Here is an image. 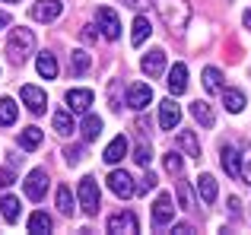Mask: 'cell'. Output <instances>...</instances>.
<instances>
[{
	"instance_id": "cell-1",
	"label": "cell",
	"mask_w": 251,
	"mask_h": 235,
	"mask_svg": "<svg viewBox=\"0 0 251 235\" xmlns=\"http://www.w3.org/2000/svg\"><path fill=\"white\" fill-rule=\"evenodd\" d=\"M156 10H159L162 23L169 25L172 32H181L191 19V3L188 0H156Z\"/></svg>"
},
{
	"instance_id": "cell-2",
	"label": "cell",
	"mask_w": 251,
	"mask_h": 235,
	"mask_svg": "<svg viewBox=\"0 0 251 235\" xmlns=\"http://www.w3.org/2000/svg\"><path fill=\"white\" fill-rule=\"evenodd\" d=\"M35 51V35L32 29H13L10 32V42H6V54H10L13 64H25Z\"/></svg>"
},
{
	"instance_id": "cell-3",
	"label": "cell",
	"mask_w": 251,
	"mask_h": 235,
	"mask_svg": "<svg viewBox=\"0 0 251 235\" xmlns=\"http://www.w3.org/2000/svg\"><path fill=\"white\" fill-rule=\"evenodd\" d=\"M76 197H80V207H83V213L86 216H96L99 213V185H96V178H80V185H76Z\"/></svg>"
},
{
	"instance_id": "cell-4",
	"label": "cell",
	"mask_w": 251,
	"mask_h": 235,
	"mask_svg": "<svg viewBox=\"0 0 251 235\" xmlns=\"http://www.w3.org/2000/svg\"><path fill=\"white\" fill-rule=\"evenodd\" d=\"M108 188H111V194L115 197H134L137 194V185H134V178H130L127 172H111L108 175Z\"/></svg>"
},
{
	"instance_id": "cell-5",
	"label": "cell",
	"mask_w": 251,
	"mask_h": 235,
	"mask_svg": "<svg viewBox=\"0 0 251 235\" xmlns=\"http://www.w3.org/2000/svg\"><path fill=\"white\" fill-rule=\"evenodd\" d=\"M61 10H64L61 0H38V3H32V19L35 23H54L61 16Z\"/></svg>"
},
{
	"instance_id": "cell-6",
	"label": "cell",
	"mask_w": 251,
	"mask_h": 235,
	"mask_svg": "<svg viewBox=\"0 0 251 235\" xmlns=\"http://www.w3.org/2000/svg\"><path fill=\"white\" fill-rule=\"evenodd\" d=\"M45 191H48V172H45V168H32L29 178H25V194H29V200H42Z\"/></svg>"
},
{
	"instance_id": "cell-7",
	"label": "cell",
	"mask_w": 251,
	"mask_h": 235,
	"mask_svg": "<svg viewBox=\"0 0 251 235\" xmlns=\"http://www.w3.org/2000/svg\"><path fill=\"white\" fill-rule=\"evenodd\" d=\"M150 102H153V86H147V83H134V86L127 89V105L134 108V112H143Z\"/></svg>"
},
{
	"instance_id": "cell-8",
	"label": "cell",
	"mask_w": 251,
	"mask_h": 235,
	"mask_svg": "<svg viewBox=\"0 0 251 235\" xmlns=\"http://www.w3.org/2000/svg\"><path fill=\"white\" fill-rule=\"evenodd\" d=\"M99 25H102V35L111 42L121 35V23H118V13L111 6H99Z\"/></svg>"
},
{
	"instance_id": "cell-9",
	"label": "cell",
	"mask_w": 251,
	"mask_h": 235,
	"mask_svg": "<svg viewBox=\"0 0 251 235\" xmlns=\"http://www.w3.org/2000/svg\"><path fill=\"white\" fill-rule=\"evenodd\" d=\"M108 232L111 235H134L137 232V216L134 213H115V216H108Z\"/></svg>"
},
{
	"instance_id": "cell-10",
	"label": "cell",
	"mask_w": 251,
	"mask_h": 235,
	"mask_svg": "<svg viewBox=\"0 0 251 235\" xmlns=\"http://www.w3.org/2000/svg\"><path fill=\"white\" fill-rule=\"evenodd\" d=\"M92 99H96L92 89H70V93H67V108L74 115H86L89 105H92Z\"/></svg>"
},
{
	"instance_id": "cell-11",
	"label": "cell",
	"mask_w": 251,
	"mask_h": 235,
	"mask_svg": "<svg viewBox=\"0 0 251 235\" xmlns=\"http://www.w3.org/2000/svg\"><path fill=\"white\" fill-rule=\"evenodd\" d=\"M23 102L29 105L32 115H42L45 108H48V95H45L38 86H23Z\"/></svg>"
},
{
	"instance_id": "cell-12",
	"label": "cell",
	"mask_w": 251,
	"mask_h": 235,
	"mask_svg": "<svg viewBox=\"0 0 251 235\" xmlns=\"http://www.w3.org/2000/svg\"><path fill=\"white\" fill-rule=\"evenodd\" d=\"M159 121L166 130H175L178 121H181V108L175 105V99H162L159 102Z\"/></svg>"
},
{
	"instance_id": "cell-13",
	"label": "cell",
	"mask_w": 251,
	"mask_h": 235,
	"mask_svg": "<svg viewBox=\"0 0 251 235\" xmlns=\"http://www.w3.org/2000/svg\"><path fill=\"white\" fill-rule=\"evenodd\" d=\"M166 86H169V93H172V95H181L184 89H188V67H184V64H175V67L169 70Z\"/></svg>"
},
{
	"instance_id": "cell-14",
	"label": "cell",
	"mask_w": 251,
	"mask_h": 235,
	"mask_svg": "<svg viewBox=\"0 0 251 235\" xmlns=\"http://www.w3.org/2000/svg\"><path fill=\"white\" fill-rule=\"evenodd\" d=\"M124 156H127V137H115V140L108 143V146H105V153H102V159L108 162V165H118V162L124 159Z\"/></svg>"
},
{
	"instance_id": "cell-15",
	"label": "cell",
	"mask_w": 251,
	"mask_h": 235,
	"mask_svg": "<svg viewBox=\"0 0 251 235\" xmlns=\"http://www.w3.org/2000/svg\"><path fill=\"white\" fill-rule=\"evenodd\" d=\"M172 216H175L172 197H169V194H159V200H156V207H153V226H166Z\"/></svg>"
},
{
	"instance_id": "cell-16",
	"label": "cell",
	"mask_w": 251,
	"mask_h": 235,
	"mask_svg": "<svg viewBox=\"0 0 251 235\" xmlns=\"http://www.w3.org/2000/svg\"><path fill=\"white\" fill-rule=\"evenodd\" d=\"M140 67H143V73H150V76H159V73H162V67H166V51L153 48V51H150V54L140 61Z\"/></svg>"
},
{
	"instance_id": "cell-17",
	"label": "cell",
	"mask_w": 251,
	"mask_h": 235,
	"mask_svg": "<svg viewBox=\"0 0 251 235\" xmlns=\"http://www.w3.org/2000/svg\"><path fill=\"white\" fill-rule=\"evenodd\" d=\"M178 146L184 149V153L191 156V159H201V143H197V137H194V130H181V134H178Z\"/></svg>"
},
{
	"instance_id": "cell-18",
	"label": "cell",
	"mask_w": 251,
	"mask_h": 235,
	"mask_svg": "<svg viewBox=\"0 0 251 235\" xmlns=\"http://www.w3.org/2000/svg\"><path fill=\"white\" fill-rule=\"evenodd\" d=\"M197 194L203 197V204L216 200V178L213 175H197Z\"/></svg>"
},
{
	"instance_id": "cell-19",
	"label": "cell",
	"mask_w": 251,
	"mask_h": 235,
	"mask_svg": "<svg viewBox=\"0 0 251 235\" xmlns=\"http://www.w3.org/2000/svg\"><path fill=\"white\" fill-rule=\"evenodd\" d=\"M35 67H38V76H45V80H54L57 76V61H54V54H48V51L38 54Z\"/></svg>"
},
{
	"instance_id": "cell-20",
	"label": "cell",
	"mask_w": 251,
	"mask_h": 235,
	"mask_svg": "<svg viewBox=\"0 0 251 235\" xmlns=\"http://www.w3.org/2000/svg\"><path fill=\"white\" fill-rule=\"evenodd\" d=\"M80 130H83V140H86V143H92L99 134H102V118L86 112V118H83V127H80Z\"/></svg>"
},
{
	"instance_id": "cell-21",
	"label": "cell",
	"mask_w": 251,
	"mask_h": 235,
	"mask_svg": "<svg viewBox=\"0 0 251 235\" xmlns=\"http://www.w3.org/2000/svg\"><path fill=\"white\" fill-rule=\"evenodd\" d=\"M223 168L229 172V178H242V168H239V153L232 146H223Z\"/></svg>"
},
{
	"instance_id": "cell-22",
	"label": "cell",
	"mask_w": 251,
	"mask_h": 235,
	"mask_svg": "<svg viewBox=\"0 0 251 235\" xmlns=\"http://www.w3.org/2000/svg\"><path fill=\"white\" fill-rule=\"evenodd\" d=\"M153 32V25H150L147 16H137L134 19V35H130V42H134V48H140L143 42H147V35Z\"/></svg>"
},
{
	"instance_id": "cell-23",
	"label": "cell",
	"mask_w": 251,
	"mask_h": 235,
	"mask_svg": "<svg viewBox=\"0 0 251 235\" xmlns=\"http://www.w3.org/2000/svg\"><path fill=\"white\" fill-rule=\"evenodd\" d=\"M223 102H226V108L232 115H239L242 108H245V93H239V89H223Z\"/></svg>"
},
{
	"instance_id": "cell-24",
	"label": "cell",
	"mask_w": 251,
	"mask_h": 235,
	"mask_svg": "<svg viewBox=\"0 0 251 235\" xmlns=\"http://www.w3.org/2000/svg\"><path fill=\"white\" fill-rule=\"evenodd\" d=\"M191 115H194L197 121L203 124V127H213V121H216V118H213V108H210L207 102H201V99H197L194 105H191Z\"/></svg>"
},
{
	"instance_id": "cell-25",
	"label": "cell",
	"mask_w": 251,
	"mask_h": 235,
	"mask_svg": "<svg viewBox=\"0 0 251 235\" xmlns=\"http://www.w3.org/2000/svg\"><path fill=\"white\" fill-rule=\"evenodd\" d=\"M86 70H89V54H86L83 48H76L74 54H70V73H74V76H83Z\"/></svg>"
},
{
	"instance_id": "cell-26",
	"label": "cell",
	"mask_w": 251,
	"mask_h": 235,
	"mask_svg": "<svg viewBox=\"0 0 251 235\" xmlns=\"http://www.w3.org/2000/svg\"><path fill=\"white\" fill-rule=\"evenodd\" d=\"M203 89H207V93H223V73L216 67L203 70Z\"/></svg>"
},
{
	"instance_id": "cell-27",
	"label": "cell",
	"mask_w": 251,
	"mask_h": 235,
	"mask_svg": "<svg viewBox=\"0 0 251 235\" xmlns=\"http://www.w3.org/2000/svg\"><path fill=\"white\" fill-rule=\"evenodd\" d=\"M19 146L23 149H38L42 146V130L38 127H25L23 134H19Z\"/></svg>"
},
{
	"instance_id": "cell-28",
	"label": "cell",
	"mask_w": 251,
	"mask_h": 235,
	"mask_svg": "<svg viewBox=\"0 0 251 235\" xmlns=\"http://www.w3.org/2000/svg\"><path fill=\"white\" fill-rule=\"evenodd\" d=\"M16 115H19L16 102L13 99H0V127H10V124L16 121Z\"/></svg>"
},
{
	"instance_id": "cell-29",
	"label": "cell",
	"mask_w": 251,
	"mask_h": 235,
	"mask_svg": "<svg viewBox=\"0 0 251 235\" xmlns=\"http://www.w3.org/2000/svg\"><path fill=\"white\" fill-rule=\"evenodd\" d=\"M0 213H3V219H6V223H16V219H19V200L6 194V197L0 200Z\"/></svg>"
},
{
	"instance_id": "cell-30",
	"label": "cell",
	"mask_w": 251,
	"mask_h": 235,
	"mask_svg": "<svg viewBox=\"0 0 251 235\" xmlns=\"http://www.w3.org/2000/svg\"><path fill=\"white\" fill-rule=\"evenodd\" d=\"M51 124H54V130L61 137H70V134H74V118H70L67 112H57L54 118H51Z\"/></svg>"
},
{
	"instance_id": "cell-31",
	"label": "cell",
	"mask_w": 251,
	"mask_h": 235,
	"mask_svg": "<svg viewBox=\"0 0 251 235\" xmlns=\"http://www.w3.org/2000/svg\"><path fill=\"white\" fill-rule=\"evenodd\" d=\"M51 216L48 213H32L29 216V232H51Z\"/></svg>"
},
{
	"instance_id": "cell-32",
	"label": "cell",
	"mask_w": 251,
	"mask_h": 235,
	"mask_svg": "<svg viewBox=\"0 0 251 235\" xmlns=\"http://www.w3.org/2000/svg\"><path fill=\"white\" fill-rule=\"evenodd\" d=\"M57 210L61 213H74V194H70V188H57Z\"/></svg>"
},
{
	"instance_id": "cell-33",
	"label": "cell",
	"mask_w": 251,
	"mask_h": 235,
	"mask_svg": "<svg viewBox=\"0 0 251 235\" xmlns=\"http://www.w3.org/2000/svg\"><path fill=\"white\" fill-rule=\"evenodd\" d=\"M150 159H153L150 143H140V146H137V153H134V162H137V165H143V168H150Z\"/></svg>"
},
{
	"instance_id": "cell-34",
	"label": "cell",
	"mask_w": 251,
	"mask_h": 235,
	"mask_svg": "<svg viewBox=\"0 0 251 235\" xmlns=\"http://www.w3.org/2000/svg\"><path fill=\"white\" fill-rule=\"evenodd\" d=\"M166 172L169 175H181L184 172V162H181V156H178V153H169L166 156Z\"/></svg>"
},
{
	"instance_id": "cell-35",
	"label": "cell",
	"mask_w": 251,
	"mask_h": 235,
	"mask_svg": "<svg viewBox=\"0 0 251 235\" xmlns=\"http://www.w3.org/2000/svg\"><path fill=\"white\" fill-rule=\"evenodd\" d=\"M239 159H242V165H239L242 168V181H248V185H251V146L239 156Z\"/></svg>"
},
{
	"instance_id": "cell-36",
	"label": "cell",
	"mask_w": 251,
	"mask_h": 235,
	"mask_svg": "<svg viewBox=\"0 0 251 235\" xmlns=\"http://www.w3.org/2000/svg\"><path fill=\"white\" fill-rule=\"evenodd\" d=\"M83 153H86L83 146H67V149H64V156H67V162H70V165H76V162H83Z\"/></svg>"
},
{
	"instance_id": "cell-37",
	"label": "cell",
	"mask_w": 251,
	"mask_h": 235,
	"mask_svg": "<svg viewBox=\"0 0 251 235\" xmlns=\"http://www.w3.org/2000/svg\"><path fill=\"white\" fill-rule=\"evenodd\" d=\"M153 188H156V175H153V172H147V175H143V181L137 185V191L147 194V191H153Z\"/></svg>"
},
{
	"instance_id": "cell-38",
	"label": "cell",
	"mask_w": 251,
	"mask_h": 235,
	"mask_svg": "<svg viewBox=\"0 0 251 235\" xmlns=\"http://www.w3.org/2000/svg\"><path fill=\"white\" fill-rule=\"evenodd\" d=\"M178 204H181V210H188V207H191V191H188V185H178Z\"/></svg>"
},
{
	"instance_id": "cell-39",
	"label": "cell",
	"mask_w": 251,
	"mask_h": 235,
	"mask_svg": "<svg viewBox=\"0 0 251 235\" xmlns=\"http://www.w3.org/2000/svg\"><path fill=\"white\" fill-rule=\"evenodd\" d=\"M96 38H99V32H96V25H83V42H96Z\"/></svg>"
},
{
	"instance_id": "cell-40",
	"label": "cell",
	"mask_w": 251,
	"mask_h": 235,
	"mask_svg": "<svg viewBox=\"0 0 251 235\" xmlns=\"http://www.w3.org/2000/svg\"><path fill=\"white\" fill-rule=\"evenodd\" d=\"M13 185V172L10 168H0V188H10Z\"/></svg>"
},
{
	"instance_id": "cell-41",
	"label": "cell",
	"mask_w": 251,
	"mask_h": 235,
	"mask_svg": "<svg viewBox=\"0 0 251 235\" xmlns=\"http://www.w3.org/2000/svg\"><path fill=\"white\" fill-rule=\"evenodd\" d=\"M127 6H134V10H143V6H150V0H124Z\"/></svg>"
},
{
	"instance_id": "cell-42",
	"label": "cell",
	"mask_w": 251,
	"mask_h": 235,
	"mask_svg": "<svg viewBox=\"0 0 251 235\" xmlns=\"http://www.w3.org/2000/svg\"><path fill=\"white\" fill-rule=\"evenodd\" d=\"M175 232H178V235H188V232H194V229H191L188 223H181V226H175Z\"/></svg>"
},
{
	"instance_id": "cell-43",
	"label": "cell",
	"mask_w": 251,
	"mask_h": 235,
	"mask_svg": "<svg viewBox=\"0 0 251 235\" xmlns=\"http://www.w3.org/2000/svg\"><path fill=\"white\" fill-rule=\"evenodd\" d=\"M3 25H10V16H6V13L0 10V29H3Z\"/></svg>"
},
{
	"instance_id": "cell-44",
	"label": "cell",
	"mask_w": 251,
	"mask_h": 235,
	"mask_svg": "<svg viewBox=\"0 0 251 235\" xmlns=\"http://www.w3.org/2000/svg\"><path fill=\"white\" fill-rule=\"evenodd\" d=\"M245 25H248V29H251V10L245 13Z\"/></svg>"
},
{
	"instance_id": "cell-45",
	"label": "cell",
	"mask_w": 251,
	"mask_h": 235,
	"mask_svg": "<svg viewBox=\"0 0 251 235\" xmlns=\"http://www.w3.org/2000/svg\"><path fill=\"white\" fill-rule=\"evenodd\" d=\"M3 3H19V0H3Z\"/></svg>"
}]
</instances>
